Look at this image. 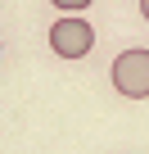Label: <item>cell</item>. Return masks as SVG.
<instances>
[{"instance_id": "3", "label": "cell", "mask_w": 149, "mask_h": 154, "mask_svg": "<svg viewBox=\"0 0 149 154\" xmlns=\"http://www.w3.org/2000/svg\"><path fill=\"white\" fill-rule=\"evenodd\" d=\"M50 5H59V9H86L91 0H50Z\"/></svg>"}, {"instance_id": "1", "label": "cell", "mask_w": 149, "mask_h": 154, "mask_svg": "<svg viewBox=\"0 0 149 154\" xmlns=\"http://www.w3.org/2000/svg\"><path fill=\"white\" fill-rule=\"evenodd\" d=\"M109 72H113V86L127 100H145L149 95V50H122Z\"/></svg>"}, {"instance_id": "2", "label": "cell", "mask_w": 149, "mask_h": 154, "mask_svg": "<svg viewBox=\"0 0 149 154\" xmlns=\"http://www.w3.org/2000/svg\"><path fill=\"white\" fill-rule=\"evenodd\" d=\"M91 45H95V32H91V23H82V18H59V23L50 27V50L63 54V59H82Z\"/></svg>"}, {"instance_id": "4", "label": "cell", "mask_w": 149, "mask_h": 154, "mask_svg": "<svg viewBox=\"0 0 149 154\" xmlns=\"http://www.w3.org/2000/svg\"><path fill=\"white\" fill-rule=\"evenodd\" d=\"M140 14H145V18H149V0H140Z\"/></svg>"}]
</instances>
